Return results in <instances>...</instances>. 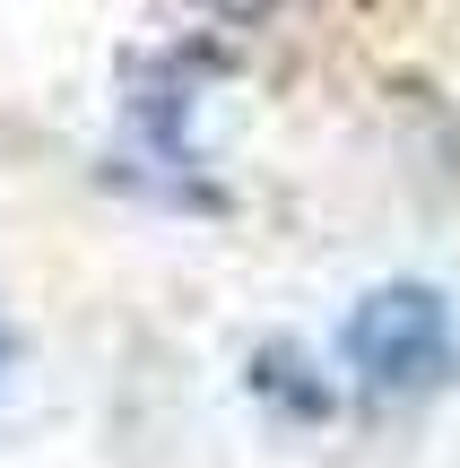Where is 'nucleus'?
Segmentation results:
<instances>
[{"instance_id": "f257e3e1", "label": "nucleus", "mask_w": 460, "mask_h": 468, "mask_svg": "<svg viewBox=\"0 0 460 468\" xmlns=\"http://www.w3.org/2000/svg\"><path fill=\"white\" fill-rule=\"evenodd\" d=\"M339 356L382 399H409V390L452 382V365H460L452 295L444 286H417V278H391V286H374V295H357V313L339 321Z\"/></svg>"}, {"instance_id": "f03ea898", "label": "nucleus", "mask_w": 460, "mask_h": 468, "mask_svg": "<svg viewBox=\"0 0 460 468\" xmlns=\"http://www.w3.org/2000/svg\"><path fill=\"white\" fill-rule=\"evenodd\" d=\"M191 9H209V17H235V27H243V17H270L278 0H191Z\"/></svg>"}]
</instances>
